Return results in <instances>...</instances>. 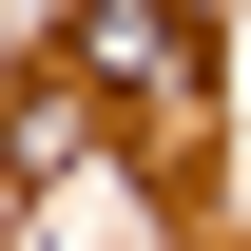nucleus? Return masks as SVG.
I'll list each match as a JSON object with an SVG mask.
<instances>
[{
    "label": "nucleus",
    "instance_id": "1",
    "mask_svg": "<svg viewBox=\"0 0 251 251\" xmlns=\"http://www.w3.org/2000/svg\"><path fill=\"white\" fill-rule=\"evenodd\" d=\"M77 77H116V97H193V20H174V0H77Z\"/></svg>",
    "mask_w": 251,
    "mask_h": 251
}]
</instances>
